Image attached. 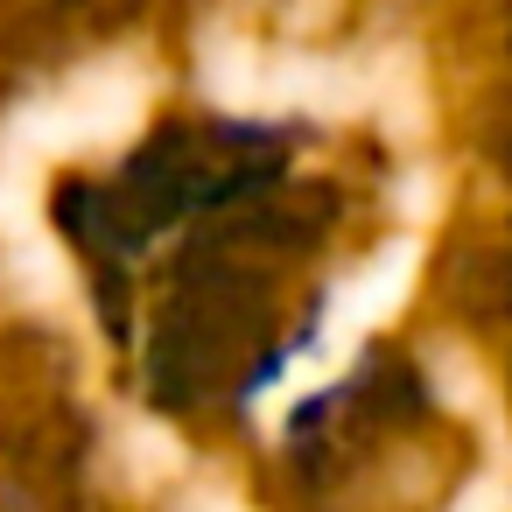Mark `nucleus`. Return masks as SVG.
Masks as SVG:
<instances>
[]
</instances>
